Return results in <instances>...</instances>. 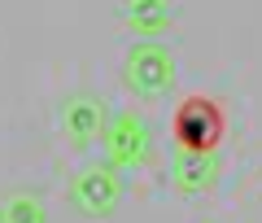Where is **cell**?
Listing matches in <instances>:
<instances>
[{
	"mask_svg": "<svg viewBox=\"0 0 262 223\" xmlns=\"http://www.w3.org/2000/svg\"><path fill=\"white\" fill-rule=\"evenodd\" d=\"M0 223H48V206L39 193H9L0 197Z\"/></svg>",
	"mask_w": 262,
	"mask_h": 223,
	"instance_id": "8",
	"label": "cell"
},
{
	"mask_svg": "<svg viewBox=\"0 0 262 223\" xmlns=\"http://www.w3.org/2000/svg\"><path fill=\"white\" fill-rule=\"evenodd\" d=\"M206 223H214V219H206Z\"/></svg>",
	"mask_w": 262,
	"mask_h": 223,
	"instance_id": "9",
	"label": "cell"
},
{
	"mask_svg": "<svg viewBox=\"0 0 262 223\" xmlns=\"http://www.w3.org/2000/svg\"><path fill=\"white\" fill-rule=\"evenodd\" d=\"M105 153L114 167H140L149 158V127L136 114H114L110 131H105Z\"/></svg>",
	"mask_w": 262,
	"mask_h": 223,
	"instance_id": "5",
	"label": "cell"
},
{
	"mask_svg": "<svg viewBox=\"0 0 262 223\" xmlns=\"http://www.w3.org/2000/svg\"><path fill=\"white\" fill-rule=\"evenodd\" d=\"M214 179H219V158L214 153H184V158L170 167V184H175L179 193H188V197L206 193Z\"/></svg>",
	"mask_w": 262,
	"mask_h": 223,
	"instance_id": "6",
	"label": "cell"
},
{
	"mask_svg": "<svg viewBox=\"0 0 262 223\" xmlns=\"http://www.w3.org/2000/svg\"><path fill=\"white\" fill-rule=\"evenodd\" d=\"M122 18L131 31H144V35H158L170 27V5L166 0H127L122 5Z\"/></svg>",
	"mask_w": 262,
	"mask_h": 223,
	"instance_id": "7",
	"label": "cell"
},
{
	"mask_svg": "<svg viewBox=\"0 0 262 223\" xmlns=\"http://www.w3.org/2000/svg\"><path fill=\"white\" fill-rule=\"evenodd\" d=\"M122 79H127L131 92H140V96H162L175 84V57L158 39H140V44H131L127 62H122Z\"/></svg>",
	"mask_w": 262,
	"mask_h": 223,
	"instance_id": "2",
	"label": "cell"
},
{
	"mask_svg": "<svg viewBox=\"0 0 262 223\" xmlns=\"http://www.w3.org/2000/svg\"><path fill=\"white\" fill-rule=\"evenodd\" d=\"M57 123H61V131L75 140V145H92V140H105V131H110L114 114H110V105H105L101 96L75 92V96H66V105H61V114H57Z\"/></svg>",
	"mask_w": 262,
	"mask_h": 223,
	"instance_id": "4",
	"label": "cell"
},
{
	"mask_svg": "<svg viewBox=\"0 0 262 223\" xmlns=\"http://www.w3.org/2000/svg\"><path fill=\"white\" fill-rule=\"evenodd\" d=\"M122 201V179L114 167H88L75 175V184H70V206H75L79 214H88V219H105V214H114Z\"/></svg>",
	"mask_w": 262,
	"mask_h": 223,
	"instance_id": "3",
	"label": "cell"
},
{
	"mask_svg": "<svg viewBox=\"0 0 262 223\" xmlns=\"http://www.w3.org/2000/svg\"><path fill=\"white\" fill-rule=\"evenodd\" d=\"M223 127H227L223 110H219L214 101H206V96H188L175 110V123H170L175 145L184 149V153H214L219 140H223Z\"/></svg>",
	"mask_w": 262,
	"mask_h": 223,
	"instance_id": "1",
	"label": "cell"
}]
</instances>
